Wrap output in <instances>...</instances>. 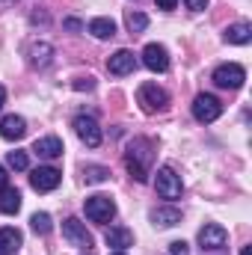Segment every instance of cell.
<instances>
[{
  "mask_svg": "<svg viewBox=\"0 0 252 255\" xmlns=\"http://www.w3.org/2000/svg\"><path fill=\"white\" fill-rule=\"evenodd\" d=\"M136 104L145 110V113H163L169 107V92L157 83H142L136 89Z\"/></svg>",
  "mask_w": 252,
  "mask_h": 255,
  "instance_id": "2",
  "label": "cell"
},
{
  "mask_svg": "<svg viewBox=\"0 0 252 255\" xmlns=\"http://www.w3.org/2000/svg\"><path fill=\"white\" fill-rule=\"evenodd\" d=\"M71 86H74L77 92H83V89H86V92H92V89H95V77H89V74H86V77H77Z\"/></svg>",
  "mask_w": 252,
  "mask_h": 255,
  "instance_id": "26",
  "label": "cell"
},
{
  "mask_svg": "<svg viewBox=\"0 0 252 255\" xmlns=\"http://www.w3.org/2000/svg\"><path fill=\"white\" fill-rule=\"evenodd\" d=\"M151 223L154 226H160V229H172V226H178L181 223V211L178 208H154L151 211Z\"/></svg>",
  "mask_w": 252,
  "mask_h": 255,
  "instance_id": "18",
  "label": "cell"
},
{
  "mask_svg": "<svg viewBox=\"0 0 252 255\" xmlns=\"http://www.w3.org/2000/svg\"><path fill=\"white\" fill-rule=\"evenodd\" d=\"M27 133V122H24V116H3L0 119V136L3 139H9V142H15V139H21Z\"/></svg>",
  "mask_w": 252,
  "mask_h": 255,
  "instance_id": "14",
  "label": "cell"
},
{
  "mask_svg": "<svg viewBox=\"0 0 252 255\" xmlns=\"http://www.w3.org/2000/svg\"><path fill=\"white\" fill-rule=\"evenodd\" d=\"M125 24H127V30L136 36V33H142V30L148 27V15H145V12H127Z\"/></svg>",
  "mask_w": 252,
  "mask_h": 255,
  "instance_id": "22",
  "label": "cell"
},
{
  "mask_svg": "<svg viewBox=\"0 0 252 255\" xmlns=\"http://www.w3.org/2000/svg\"><path fill=\"white\" fill-rule=\"evenodd\" d=\"M133 68H136V57H133V51H127V48H119V51L107 60V71L116 74V77L133 74Z\"/></svg>",
  "mask_w": 252,
  "mask_h": 255,
  "instance_id": "12",
  "label": "cell"
},
{
  "mask_svg": "<svg viewBox=\"0 0 252 255\" xmlns=\"http://www.w3.org/2000/svg\"><path fill=\"white\" fill-rule=\"evenodd\" d=\"M3 187H6V169L0 166V190H3Z\"/></svg>",
  "mask_w": 252,
  "mask_h": 255,
  "instance_id": "31",
  "label": "cell"
},
{
  "mask_svg": "<svg viewBox=\"0 0 252 255\" xmlns=\"http://www.w3.org/2000/svg\"><path fill=\"white\" fill-rule=\"evenodd\" d=\"M86 255H89V253H86Z\"/></svg>",
  "mask_w": 252,
  "mask_h": 255,
  "instance_id": "35",
  "label": "cell"
},
{
  "mask_svg": "<svg viewBox=\"0 0 252 255\" xmlns=\"http://www.w3.org/2000/svg\"><path fill=\"white\" fill-rule=\"evenodd\" d=\"M3 104H6V89L0 86V110H3Z\"/></svg>",
  "mask_w": 252,
  "mask_h": 255,
  "instance_id": "32",
  "label": "cell"
},
{
  "mask_svg": "<svg viewBox=\"0 0 252 255\" xmlns=\"http://www.w3.org/2000/svg\"><path fill=\"white\" fill-rule=\"evenodd\" d=\"M184 3H187L190 12H202V9L208 6V0H184Z\"/></svg>",
  "mask_w": 252,
  "mask_h": 255,
  "instance_id": "28",
  "label": "cell"
},
{
  "mask_svg": "<svg viewBox=\"0 0 252 255\" xmlns=\"http://www.w3.org/2000/svg\"><path fill=\"white\" fill-rule=\"evenodd\" d=\"M154 160V142L148 136H133L125 148V166L133 181H148V169Z\"/></svg>",
  "mask_w": 252,
  "mask_h": 255,
  "instance_id": "1",
  "label": "cell"
},
{
  "mask_svg": "<svg viewBox=\"0 0 252 255\" xmlns=\"http://www.w3.org/2000/svg\"><path fill=\"white\" fill-rule=\"evenodd\" d=\"M63 238L71 244V247H77V250H92V235L86 232V226L77 220V217H68L63 223Z\"/></svg>",
  "mask_w": 252,
  "mask_h": 255,
  "instance_id": "8",
  "label": "cell"
},
{
  "mask_svg": "<svg viewBox=\"0 0 252 255\" xmlns=\"http://www.w3.org/2000/svg\"><path fill=\"white\" fill-rule=\"evenodd\" d=\"M226 244H229V235L220 223H208L199 229V247L202 250H226Z\"/></svg>",
  "mask_w": 252,
  "mask_h": 255,
  "instance_id": "10",
  "label": "cell"
},
{
  "mask_svg": "<svg viewBox=\"0 0 252 255\" xmlns=\"http://www.w3.org/2000/svg\"><path fill=\"white\" fill-rule=\"evenodd\" d=\"M110 255H127V253H119V250H116V253H110Z\"/></svg>",
  "mask_w": 252,
  "mask_h": 255,
  "instance_id": "34",
  "label": "cell"
},
{
  "mask_svg": "<svg viewBox=\"0 0 252 255\" xmlns=\"http://www.w3.org/2000/svg\"><path fill=\"white\" fill-rule=\"evenodd\" d=\"M154 190H157L160 199H169V202L181 199V193H184L181 175H178L172 166H160V169H157V178H154Z\"/></svg>",
  "mask_w": 252,
  "mask_h": 255,
  "instance_id": "3",
  "label": "cell"
},
{
  "mask_svg": "<svg viewBox=\"0 0 252 255\" xmlns=\"http://www.w3.org/2000/svg\"><path fill=\"white\" fill-rule=\"evenodd\" d=\"M142 65H145L148 71H154V74H163V71L169 68V54H166V48L157 45V42L145 45V48H142Z\"/></svg>",
  "mask_w": 252,
  "mask_h": 255,
  "instance_id": "11",
  "label": "cell"
},
{
  "mask_svg": "<svg viewBox=\"0 0 252 255\" xmlns=\"http://www.w3.org/2000/svg\"><path fill=\"white\" fill-rule=\"evenodd\" d=\"M60 181H63V172H60V169H54V166H39V169H33V175H30L33 190H39V193L57 190V187H60Z\"/></svg>",
  "mask_w": 252,
  "mask_h": 255,
  "instance_id": "9",
  "label": "cell"
},
{
  "mask_svg": "<svg viewBox=\"0 0 252 255\" xmlns=\"http://www.w3.org/2000/svg\"><path fill=\"white\" fill-rule=\"evenodd\" d=\"M0 211L3 214H18L21 211V193L15 187H3L0 190Z\"/></svg>",
  "mask_w": 252,
  "mask_h": 255,
  "instance_id": "21",
  "label": "cell"
},
{
  "mask_svg": "<svg viewBox=\"0 0 252 255\" xmlns=\"http://www.w3.org/2000/svg\"><path fill=\"white\" fill-rule=\"evenodd\" d=\"M226 42L229 45H250L252 42V24L250 21H238L226 27Z\"/></svg>",
  "mask_w": 252,
  "mask_h": 255,
  "instance_id": "16",
  "label": "cell"
},
{
  "mask_svg": "<svg viewBox=\"0 0 252 255\" xmlns=\"http://www.w3.org/2000/svg\"><path fill=\"white\" fill-rule=\"evenodd\" d=\"M187 253H190V247L184 241H172L169 244V255H187Z\"/></svg>",
  "mask_w": 252,
  "mask_h": 255,
  "instance_id": "27",
  "label": "cell"
},
{
  "mask_svg": "<svg viewBox=\"0 0 252 255\" xmlns=\"http://www.w3.org/2000/svg\"><path fill=\"white\" fill-rule=\"evenodd\" d=\"M30 226H33V232L36 235H51V229H54V223H51V214H33L30 217Z\"/></svg>",
  "mask_w": 252,
  "mask_h": 255,
  "instance_id": "23",
  "label": "cell"
},
{
  "mask_svg": "<svg viewBox=\"0 0 252 255\" xmlns=\"http://www.w3.org/2000/svg\"><path fill=\"white\" fill-rule=\"evenodd\" d=\"M154 3H157V9H166V12L178 6V0H154Z\"/></svg>",
  "mask_w": 252,
  "mask_h": 255,
  "instance_id": "30",
  "label": "cell"
},
{
  "mask_svg": "<svg viewBox=\"0 0 252 255\" xmlns=\"http://www.w3.org/2000/svg\"><path fill=\"white\" fill-rule=\"evenodd\" d=\"M241 255H252V247H244V250H241Z\"/></svg>",
  "mask_w": 252,
  "mask_h": 255,
  "instance_id": "33",
  "label": "cell"
},
{
  "mask_svg": "<svg viewBox=\"0 0 252 255\" xmlns=\"http://www.w3.org/2000/svg\"><path fill=\"white\" fill-rule=\"evenodd\" d=\"M74 133L80 136V142H83L86 148H98L101 139H104L101 128H98V122H95L92 116H74Z\"/></svg>",
  "mask_w": 252,
  "mask_h": 255,
  "instance_id": "7",
  "label": "cell"
},
{
  "mask_svg": "<svg viewBox=\"0 0 252 255\" xmlns=\"http://www.w3.org/2000/svg\"><path fill=\"white\" fill-rule=\"evenodd\" d=\"M21 244H24V235L18 229H12V226L0 229V255H15L21 250Z\"/></svg>",
  "mask_w": 252,
  "mask_h": 255,
  "instance_id": "15",
  "label": "cell"
},
{
  "mask_svg": "<svg viewBox=\"0 0 252 255\" xmlns=\"http://www.w3.org/2000/svg\"><path fill=\"white\" fill-rule=\"evenodd\" d=\"M6 163H9L15 172H24V169L30 166V157H27V151H9V154H6Z\"/></svg>",
  "mask_w": 252,
  "mask_h": 255,
  "instance_id": "25",
  "label": "cell"
},
{
  "mask_svg": "<svg viewBox=\"0 0 252 255\" xmlns=\"http://www.w3.org/2000/svg\"><path fill=\"white\" fill-rule=\"evenodd\" d=\"M211 80H214L220 89H241L244 80H247V71H244V65H238V63H223V65L214 68Z\"/></svg>",
  "mask_w": 252,
  "mask_h": 255,
  "instance_id": "5",
  "label": "cell"
},
{
  "mask_svg": "<svg viewBox=\"0 0 252 255\" xmlns=\"http://www.w3.org/2000/svg\"><path fill=\"white\" fill-rule=\"evenodd\" d=\"M104 241H107V247H113V250L125 253L127 247H133V232L125 229V226H116V229H110V232L104 235Z\"/></svg>",
  "mask_w": 252,
  "mask_h": 255,
  "instance_id": "17",
  "label": "cell"
},
{
  "mask_svg": "<svg viewBox=\"0 0 252 255\" xmlns=\"http://www.w3.org/2000/svg\"><path fill=\"white\" fill-rule=\"evenodd\" d=\"M220 113H223V104H220L217 95H208V92L196 95V101H193V119H196V122L211 125V122L220 119Z\"/></svg>",
  "mask_w": 252,
  "mask_h": 255,
  "instance_id": "6",
  "label": "cell"
},
{
  "mask_svg": "<svg viewBox=\"0 0 252 255\" xmlns=\"http://www.w3.org/2000/svg\"><path fill=\"white\" fill-rule=\"evenodd\" d=\"M65 30H71V33H77V30H83V24H80L77 18H65Z\"/></svg>",
  "mask_w": 252,
  "mask_h": 255,
  "instance_id": "29",
  "label": "cell"
},
{
  "mask_svg": "<svg viewBox=\"0 0 252 255\" xmlns=\"http://www.w3.org/2000/svg\"><path fill=\"white\" fill-rule=\"evenodd\" d=\"M83 178H86L89 184H104V181L110 178V169H107V166H86V169H83Z\"/></svg>",
  "mask_w": 252,
  "mask_h": 255,
  "instance_id": "24",
  "label": "cell"
},
{
  "mask_svg": "<svg viewBox=\"0 0 252 255\" xmlns=\"http://www.w3.org/2000/svg\"><path fill=\"white\" fill-rule=\"evenodd\" d=\"M33 151L39 154V157H45V160H57V157H63V139L60 136H42V139H36L33 142Z\"/></svg>",
  "mask_w": 252,
  "mask_h": 255,
  "instance_id": "13",
  "label": "cell"
},
{
  "mask_svg": "<svg viewBox=\"0 0 252 255\" xmlns=\"http://www.w3.org/2000/svg\"><path fill=\"white\" fill-rule=\"evenodd\" d=\"M51 57H54V45H48V42L30 45V65L33 68H45V65L51 63Z\"/></svg>",
  "mask_w": 252,
  "mask_h": 255,
  "instance_id": "19",
  "label": "cell"
},
{
  "mask_svg": "<svg viewBox=\"0 0 252 255\" xmlns=\"http://www.w3.org/2000/svg\"><path fill=\"white\" fill-rule=\"evenodd\" d=\"M86 30H89L95 39H113V36H116V24H113L110 18H92Z\"/></svg>",
  "mask_w": 252,
  "mask_h": 255,
  "instance_id": "20",
  "label": "cell"
},
{
  "mask_svg": "<svg viewBox=\"0 0 252 255\" xmlns=\"http://www.w3.org/2000/svg\"><path fill=\"white\" fill-rule=\"evenodd\" d=\"M83 211H86V217H89L92 223H110V220L116 217V202H113L110 196H104V193H95V196L86 199Z\"/></svg>",
  "mask_w": 252,
  "mask_h": 255,
  "instance_id": "4",
  "label": "cell"
}]
</instances>
